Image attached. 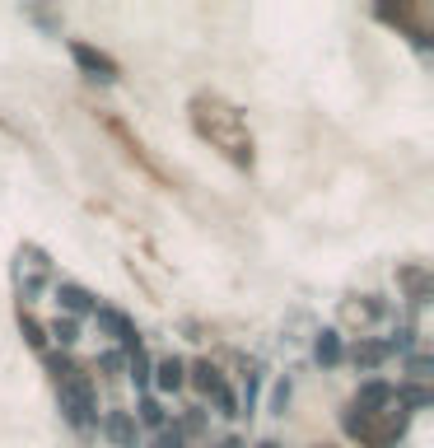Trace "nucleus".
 I'll use <instances>...</instances> for the list:
<instances>
[{"label":"nucleus","mask_w":434,"mask_h":448,"mask_svg":"<svg viewBox=\"0 0 434 448\" xmlns=\"http://www.w3.org/2000/svg\"><path fill=\"white\" fill-rule=\"evenodd\" d=\"M61 411L70 416V425H89L93 420V397H89V383L79 378L75 369L61 378Z\"/></svg>","instance_id":"nucleus-1"},{"label":"nucleus","mask_w":434,"mask_h":448,"mask_svg":"<svg viewBox=\"0 0 434 448\" xmlns=\"http://www.w3.org/2000/svg\"><path fill=\"white\" fill-rule=\"evenodd\" d=\"M70 56H75V65H84L93 79H117V65L108 61V56H98V52H89V47H70Z\"/></svg>","instance_id":"nucleus-2"},{"label":"nucleus","mask_w":434,"mask_h":448,"mask_svg":"<svg viewBox=\"0 0 434 448\" xmlns=\"http://www.w3.org/2000/svg\"><path fill=\"white\" fill-rule=\"evenodd\" d=\"M98 323L108 327V332H112V337H117V341H122V346H131V350H136V327L126 323L122 313H112V309H103V313H98Z\"/></svg>","instance_id":"nucleus-3"},{"label":"nucleus","mask_w":434,"mask_h":448,"mask_svg":"<svg viewBox=\"0 0 434 448\" xmlns=\"http://www.w3.org/2000/svg\"><path fill=\"white\" fill-rule=\"evenodd\" d=\"M108 434H112L122 448H136V425H131V416H126V411H112V416H108Z\"/></svg>","instance_id":"nucleus-4"},{"label":"nucleus","mask_w":434,"mask_h":448,"mask_svg":"<svg viewBox=\"0 0 434 448\" xmlns=\"http://www.w3.org/2000/svg\"><path fill=\"white\" fill-rule=\"evenodd\" d=\"M155 383L164 387V392H173V387L183 383V360H159V369H155Z\"/></svg>","instance_id":"nucleus-5"},{"label":"nucleus","mask_w":434,"mask_h":448,"mask_svg":"<svg viewBox=\"0 0 434 448\" xmlns=\"http://www.w3.org/2000/svg\"><path fill=\"white\" fill-rule=\"evenodd\" d=\"M56 299H61L70 313H84V309H89V294L79 290V285H61V290H56Z\"/></svg>","instance_id":"nucleus-6"},{"label":"nucleus","mask_w":434,"mask_h":448,"mask_svg":"<svg viewBox=\"0 0 434 448\" xmlns=\"http://www.w3.org/2000/svg\"><path fill=\"white\" fill-rule=\"evenodd\" d=\"M318 360H323V364H336V360H341V341H336V332H323V337H318Z\"/></svg>","instance_id":"nucleus-7"},{"label":"nucleus","mask_w":434,"mask_h":448,"mask_svg":"<svg viewBox=\"0 0 434 448\" xmlns=\"http://www.w3.org/2000/svg\"><path fill=\"white\" fill-rule=\"evenodd\" d=\"M392 397V387L388 383H369V387H359V406H383Z\"/></svg>","instance_id":"nucleus-8"},{"label":"nucleus","mask_w":434,"mask_h":448,"mask_svg":"<svg viewBox=\"0 0 434 448\" xmlns=\"http://www.w3.org/2000/svg\"><path fill=\"white\" fill-rule=\"evenodd\" d=\"M131 378H136L140 387L150 383V360H145V350H140V346H136V355H131Z\"/></svg>","instance_id":"nucleus-9"},{"label":"nucleus","mask_w":434,"mask_h":448,"mask_svg":"<svg viewBox=\"0 0 434 448\" xmlns=\"http://www.w3.org/2000/svg\"><path fill=\"white\" fill-rule=\"evenodd\" d=\"M52 337L61 341V346H70V341H75V323H70V318H56V323H52Z\"/></svg>","instance_id":"nucleus-10"},{"label":"nucleus","mask_w":434,"mask_h":448,"mask_svg":"<svg viewBox=\"0 0 434 448\" xmlns=\"http://www.w3.org/2000/svg\"><path fill=\"white\" fill-rule=\"evenodd\" d=\"M140 420H145V425H164V411H159V402H140Z\"/></svg>","instance_id":"nucleus-11"},{"label":"nucleus","mask_w":434,"mask_h":448,"mask_svg":"<svg viewBox=\"0 0 434 448\" xmlns=\"http://www.w3.org/2000/svg\"><path fill=\"white\" fill-rule=\"evenodd\" d=\"M24 337H29V341H33V346H42V327L33 323V318H24Z\"/></svg>","instance_id":"nucleus-12"},{"label":"nucleus","mask_w":434,"mask_h":448,"mask_svg":"<svg viewBox=\"0 0 434 448\" xmlns=\"http://www.w3.org/2000/svg\"><path fill=\"white\" fill-rule=\"evenodd\" d=\"M159 448H183V434H164V439H159Z\"/></svg>","instance_id":"nucleus-13"}]
</instances>
